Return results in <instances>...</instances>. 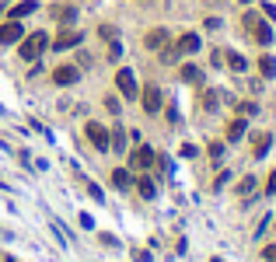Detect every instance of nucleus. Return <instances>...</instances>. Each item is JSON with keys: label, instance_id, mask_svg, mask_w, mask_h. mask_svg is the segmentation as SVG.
<instances>
[{"label": "nucleus", "instance_id": "nucleus-1", "mask_svg": "<svg viewBox=\"0 0 276 262\" xmlns=\"http://www.w3.org/2000/svg\"><path fill=\"white\" fill-rule=\"evenodd\" d=\"M46 46H49V35L46 32H32L28 39H21V49L18 53H21V60H39Z\"/></svg>", "mask_w": 276, "mask_h": 262}, {"label": "nucleus", "instance_id": "nucleus-2", "mask_svg": "<svg viewBox=\"0 0 276 262\" xmlns=\"http://www.w3.org/2000/svg\"><path fill=\"white\" fill-rule=\"evenodd\" d=\"M241 21H245V28L252 32V39H255L259 46H269V42H273V28H269V25H266L259 14H245Z\"/></svg>", "mask_w": 276, "mask_h": 262}, {"label": "nucleus", "instance_id": "nucleus-3", "mask_svg": "<svg viewBox=\"0 0 276 262\" xmlns=\"http://www.w3.org/2000/svg\"><path fill=\"white\" fill-rule=\"evenodd\" d=\"M154 161H157V157H154V150H150L147 143H140L137 150L130 154V168H133V171H147V168H150Z\"/></svg>", "mask_w": 276, "mask_h": 262}, {"label": "nucleus", "instance_id": "nucleus-4", "mask_svg": "<svg viewBox=\"0 0 276 262\" xmlns=\"http://www.w3.org/2000/svg\"><path fill=\"white\" fill-rule=\"evenodd\" d=\"M140 102H143V112H161V88L157 84H147L143 88V95H140Z\"/></svg>", "mask_w": 276, "mask_h": 262}, {"label": "nucleus", "instance_id": "nucleus-5", "mask_svg": "<svg viewBox=\"0 0 276 262\" xmlns=\"http://www.w3.org/2000/svg\"><path fill=\"white\" fill-rule=\"evenodd\" d=\"M73 46H80V32H77V28H63V32L53 39V49H56V53H63V49H73Z\"/></svg>", "mask_w": 276, "mask_h": 262}, {"label": "nucleus", "instance_id": "nucleus-6", "mask_svg": "<svg viewBox=\"0 0 276 262\" xmlns=\"http://www.w3.org/2000/svg\"><path fill=\"white\" fill-rule=\"evenodd\" d=\"M116 84H119V95L123 98H137V77H133V70H119L116 73Z\"/></svg>", "mask_w": 276, "mask_h": 262}, {"label": "nucleus", "instance_id": "nucleus-7", "mask_svg": "<svg viewBox=\"0 0 276 262\" xmlns=\"http://www.w3.org/2000/svg\"><path fill=\"white\" fill-rule=\"evenodd\" d=\"M87 140L98 147V150H109V130L102 123H87Z\"/></svg>", "mask_w": 276, "mask_h": 262}, {"label": "nucleus", "instance_id": "nucleus-8", "mask_svg": "<svg viewBox=\"0 0 276 262\" xmlns=\"http://www.w3.org/2000/svg\"><path fill=\"white\" fill-rule=\"evenodd\" d=\"M21 35H25L21 21H7V25H0V46H11V42H18Z\"/></svg>", "mask_w": 276, "mask_h": 262}, {"label": "nucleus", "instance_id": "nucleus-9", "mask_svg": "<svg viewBox=\"0 0 276 262\" xmlns=\"http://www.w3.org/2000/svg\"><path fill=\"white\" fill-rule=\"evenodd\" d=\"M77 77H80V70H77V66H56V70H53V84H60V88L73 84Z\"/></svg>", "mask_w": 276, "mask_h": 262}, {"label": "nucleus", "instance_id": "nucleus-10", "mask_svg": "<svg viewBox=\"0 0 276 262\" xmlns=\"http://www.w3.org/2000/svg\"><path fill=\"white\" fill-rule=\"evenodd\" d=\"M175 49H178V56H189V53H196V49H200V35H196V32H186V35L175 42Z\"/></svg>", "mask_w": 276, "mask_h": 262}, {"label": "nucleus", "instance_id": "nucleus-11", "mask_svg": "<svg viewBox=\"0 0 276 262\" xmlns=\"http://www.w3.org/2000/svg\"><path fill=\"white\" fill-rule=\"evenodd\" d=\"M143 42H147V49H164V46H168V32H164V28H150Z\"/></svg>", "mask_w": 276, "mask_h": 262}, {"label": "nucleus", "instance_id": "nucleus-12", "mask_svg": "<svg viewBox=\"0 0 276 262\" xmlns=\"http://www.w3.org/2000/svg\"><path fill=\"white\" fill-rule=\"evenodd\" d=\"M224 63L231 66L234 73H245V70H248V63H245V56H241V53H234V49H227V53H224Z\"/></svg>", "mask_w": 276, "mask_h": 262}, {"label": "nucleus", "instance_id": "nucleus-13", "mask_svg": "<svg viewBox=\"0 0 276 262\" xmlns=\"http://www.w3.org/2000/svg\"><path fill=\"white\" fill-rule=\"evenodd\" d=\"M178 77H182L186 84H203V70H200V66H193V63L182 66V70H178Z\"/></svg>", "mask_w": 276, "mask_h": 262}, {"label": "nucleus", "instance_id": "nucleus-14", "mask_svg": "<svg viewBox=\"0 0 276 262\" xmlns=\"http://www.w3.org/2000/svg\"><path fill=\"white\" fill-rule=\"evenodd\" d=\"M137 193H140L143 199H154V196H157V186H154L147 175H140V179H137Z\"/></svg>", "mask_w": 276, "mask_h": 262}, {"label": "nucleus", "instance_id": "nucleus-15", "mask_svg": "<svg viewBox=\"0 0 276 262\" xmlns=\"http://www.w3.org/2000/svg\"><path fill=\"white\" fill-rule=\"evenodd\" d=\"M53 18H56V21H63V25H70V21L77 18V11H73L70 4H60V7H53Z\"/></svg>", "mask_w": 276, "mask_h": 262}, {"label": "nucleus", "instance_id": "nucleus-16", "mask_svg": "<svg viewBox=\"0 0 276 262\" xmlns=\"http://www.w3.org/2000/svg\"><path fill=\"white\" fill-rule=\"evenodd\" d=\"M269 147H273V136H269V133H259V136H255V157H266Z\"/></svg>", "mask_w": 276, "mask_h": 262}, {"label": "nucleus", "instance_id": "nucleus-17", "mask_svg": "<svg viewBox=\"0 0 276 262\" xmlns=\"http://www.w3.org/2000/svg\"><path fill=\"white\" fill-rule=\"evenodd\" d=\"M112 186H119V189H130V186H133V175H130L126 168H116V171H112Z\"/></svg>", "mask_w": 276, "mask_h": 262}, {"label": "nucleus", "instance_id": "nucleus-18", "mask_svg": "<svg viewBox=\"0 0 276 262\" xmlns=\"http://www.w3.org/2000/svg\"><path fill=\"white\" fill-rule=\"evenodd\" d=\"M241 136H245V116L234 119V123L227 126V140H241Z\"/></svg>", "mask_w": 276, "mask_h": 262}, {"label": "nucleus", "instance_id": "nucleus-19", "mask_svg": "<svg viewBox=\"0 0 276 262\" xmlns=\"http://www.w3.org/2000/svg\"><path fill=\"white\" fill-rule=\"evenodd\" d=\"M32 11H35V4H32V0H25V4H14V7H11V18L18 21V18H25V14H32Z\"/></svg>", "mask_w": 276, "mask_h": 262}, {"label": "nucleus", "instance_id": "nucleus-20", "mask_svg": "<svg viewBox=\"0 0 276 262\" xmlns=\"http://www.w3.org/2000/svg\"><path fill=\"white\" fill-rule=\"evenodd\" d=\"M259 73H262V77H276V60L273 56H262V60H259Z\"/></svg>", "mask_w": 276, "mask_h": 262}, {"label": "nucleus", "instance_id": "nucleus-21", "mask_svg": "<svg viewBox=\"0 0 276 262\" xmlns=\"http://www.w3.org/2000/svg\"><path fill=\"white\" fill-rule=\"evenodd\" d=\"M157 56H161V63H175L178 60V49L175 46H164V49H157Z\"/></svg>", "mask_w": 276, "mask_h": 262}, {"label": "nucleus", "instance_id": "nucleus-22", "mask_svg": "<svg viewBox=\"0 0 276 262\" xmlns=\"http://www.w3.org/2000/svg\"><path fill=\"white\" fill-rule=\"evenodd\" d=\"M109 143H112L116 150H123V147H126V133H123V130H112V136H109Z\"/></svg>", "mask_w": 276, "mask_h": 262}, {"label": "nucleus", "instance_id": "nucleus-23", "mask_svg": "<svg viewBox=\"0 0 276 262\" xmlns=\"http://www.w3.org/2000/svg\"><path fill=\"white\" fill-rule=\"evenodd\" d=\"M252 189H255V179H252V175H248V179H241V182H238V196H248V193H252Z\"/></svg>", "mask_w": 276, "mask_h": 262}, {"label": "nucleus", "instance_id": "nucleus-24", "mask_svg": "<svg viewBox=\"0 0 276 262\" xmlns=\"http://www.w3.org/2000/svg\"><path fill=\"white\" fill-rule=\"evenodd\" d=\"M217 102H220L217 91H203V105H207V109H217Z\"/></svg>", "mask_w": 276, "mask_h": 262}, {"label": "nucleus", "instance_id": "nucleus-25", "mask_svg": "<svg viewBox=\"0 0 276 262\" xmlns=\"http://www.w3.org/2000/svg\"><path fill=\"white\" fill-rule=\"evenodd\" d=\"M238 112H241V116H255V112H259V105H255V102H241V105H238Z\"/></svg>", "mask_w": 276, "mask_h": 262}, {"label": "nucleus", "instance_id": "nucleus-26", "mask_svg": "<svg viewBox=\"0 0 276 262\" xmlns=\"http://www.w3.org/2000/svg\"><path fill=\"white\" fill-rule=\"evenodd\" d=\"M105 109L116 116V112H119V98H112V95H109V98H105Z\"/></svg>", "mask_w": 276, "mask_h": 262}, {"label": "nucleus", "instance_id": "nucleus-27", "mask_svg": "<svg viewBox=\"0 0 276 262\" xmlns=\"http://www.w3.org/2000/svg\"><path fill=\"white\" fill-rule=\"evenodd\" d=\"M266 193H269V196H276V171L269 175V182H266Z\"/></svg>", "mask_w": 276, "mask_h": 262}, {"label": "nucleus", "instance_id": "nucleus-28", "mask_svg": "<svg viewBox=\"0 0 276 262\" xmlns=\"http://www.w3.org/2000/svg\"><path fill=\"white\" fill-rule=\"evenodd\" d=\"M0 14H4V7H0Z\"/></svg>", "mask_w": 276, "mask_h": 262}, {"label": "nucleus", "instance_id": "nucleus-29", "mask_svg": "<svg viewBox=\"0 0 276 262\" xmlns=\"http://www.w3.org/2000/svg\"><path fill=\"white\" fill-rule=\"evenodd\" d=\"M213 262H220V259H213Z\"/></svg>", "mask_w": 276, "mask_h": 262}, {"label": "nucleus", "instance_id": "nucleus-30", "mask_svg": "<svg viewBox=\"0 0 276 262\" xmlns=\"http://www.w3.org/2000/svg\"><path fill=\"white\" fill-rule=\"evenodd\" d=\"M245 4H248V0H245Z\"/></svg>", "mask_w": 276, "mask_h": 262}]
</instances>
